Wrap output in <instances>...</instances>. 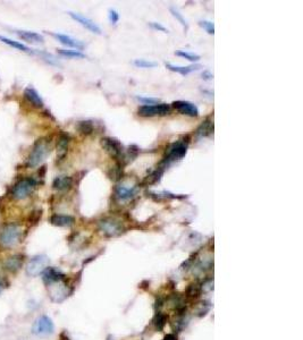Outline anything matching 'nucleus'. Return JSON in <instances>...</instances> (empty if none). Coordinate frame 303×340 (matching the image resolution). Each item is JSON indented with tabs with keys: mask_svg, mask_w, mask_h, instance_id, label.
Masks as SVG:
<instances>
[{
	"mask_svg": "<svg viewBox=\"0 0 303 340\" xmlns=\"http://www.w3.org/2000/svg\"><path fill=\"white\" fill-rule=\"evenodd\" d=\"M22 238V228L17 224L2 225L0 227V246L2 248H13L21 242Z\"/></svg>",
	"mask_w": 303,
	"mask_h": 340,
	"instance_id": "obj_1",
	"label": "nucleus"
},
{
	"mask_svg": "<svg viewBox=\"0 0 303 340\" xmlns=\"http://www.w3.org/2000/svg\"><path fill=\"white\" fill-rule=\"evenodd\" d=\"M200 292H201V287L200 286H198L197 284L190 285V287L187 289V296L192 298L198 297V296L200 295Z\"/></svg>",
	"mask_w": 303,
	"mask_h": 340,
	"instance_id": "obj_31",
	"label": "nucleus"
},
{
	"mask_svg": "<svg viewBox=\"0 0 303 340\" xmlns=\"http://www.w3.org/2000/svg\"><path fill=\"white\" fill-rule=\"evenodd\" d=\"M137 187L135 185H117L115 188V196L119 202H127L135 197Z\"/></svg>",
	"mask_w": 303,
	"mask_h": 340,
	"instance_id": "obj_10",
	"label": "nucleus"
},
{
	"mask_svg": "<svg viewBox=\"0 0 303 340\" xmlns=\"http://www.w3.org/2000/svg\"><path fill=\"white\" fill-rule=\"evenodd\" d=\"M173 107L178 111V113H182V115L190 116V117L199 116L198 107L195 106L194 103L190 102V101H183V100L174 101Z\"/></svg>",
	"mask_w": 303,
	"mask_h": 340,
	"instance_id": "obj_12",
	"label": "nucleus"
},
{
	"mask_svg": "<svg viewBox=\"0 0 303 340\" xmlns=\"http://www.w3.org/2000/svg\"><path fill=\"white\" fill-rule=\"evenodd\" d=\"M0 41L6 43V45L13 47V48L21 50V51H23V52H28V53H32L33 52V50L30 49L29 47L22 45V43H19L18 41H14V40H12V39L5 38V36L0 35Z\"/></svg>",
	"mask_w": 303,
	"mask_h": 340,
	"instance_id": "obj_24",
	"label": "nucleus"
},
{
	"mask_svg": "<svg viewBox=\"0 0 303 340\" xmlns=\"http://www.w3.org/2000/svg\"><path fill=\"white\" fill-rule=\"evenodd\" d=\"M64 278H65V275H64L60 270H58L57 268L47 267L45 269V271L42 272L43 282H45L47 286L55 284V282H58V281H63Z\"/></svg>",
	"mask_w": 303,
	"mask_h": 340,
	"instance_id": "obj_13",
	"label": "nucleus"
},
{
	"mask_svg": "<svg viewBox=\"0 0 303 340\" xmlns=\"http://www.w3.org/2000/svg\"><path fill=\"white\" fill-rule=\"evenodd\" d=\"M170 106L167 103H157L151 106H141L139 108V115L142 117H153V116H165L169 113Z\"/></svg>",
	"mask_w": 303,
	"mask_h": 340,
	"instance_id": "obj_7",
	"label": "nucleus"
},
{
	"mask_svg": "<svg viewBox=\"0 0 303 340\" xmlns=\"http://www.w3.org/2000/svg\"><path fill=\"white\" fill-rule=\"evenodd\" d=\"M166 68L171 70V72L178 73L181 74V75L185 76L187 75V74L197 72V70L202 68V66L199 65V64H193V65H190V66H176V65H173V64L166 63Z\"/></svg>",
	"mask_w": 303,
	"mask_h": 340,
	"instance_id": "obj_17",
	"label": "nucleus"
},
{
	"mask_svg": "<svg viewBox=\"0 0 303 340\" xmlns=\"http://www.w3.org/2000/svg\"><path fill=\"white\" fill-rule=\"evenodd\" d=\"M134 65L137 68H154V67L158 66V63L147 59H135L134 60Z\"/></svg>",
	"mask_w": 303,
	"mask_h": 340,
	"instance_id": "obj_26",
	"label": "nucleus"
},
{
	"mask_svg": "<svg viewBox=\"0 0 303 340\" xmlns=\"http://www.w3.org/2000/svg\"><path fill=\"white\" fill-rule=\"evenodd\" d=\"M213 74H210L209 72H206L204 74H202V79L204 80H213Z\"/></svg>",
	"mask_w": 303,
	"mask_h": 340,
	"instance_id": "obj_37",
	"label": "nucleus"
},
{
	"mask_svg": "<svg viewBox=\"0 0 303 340\" xmlns=\"http://www.w3.org/2000/svg\"><path fill=\"white\" fill-rule=\"evenodd\" d=\"M213 132H214V123L211 122L209 118H208V119L204 120V122L202 123L200 126L198 127L195 134H197L198 137H200L201 139V137H207V136L211 135Z\"/></svg>",
	"mask_w": 303,
	"mask_h": 340,
	"instance_id": "obj_23",
	"label": "nucleus"
},
{
	"mask_svg": "<svg viewBox=\"0 0 303 340\" xmlns=\"http://www.w3.org/2000/svg\"><path fill=\"white\" fill-rule=\"evenodd\" d=\"M149 25L152 28L153 30H156V31H159V32H164V33H168V29L167 28H165L164 25H161L160 23H157V22H150L149 23Z\"/></svg>",
	"mask_w": 303,
	"mask_h": 340,
	"instance_id": "obj_36",
	"label": "nucleus"
},
{
	"mask_svg": "<svg viewBox=\"0 0 303 340\" xmlns=\"http://www.w3.org/2000/svg\"><path fill=\"white\" fill-rule=\"evenodd\" d=\"M36 185H38V181L33 178H21L12 188V197L17 201L24 200L33 193Z\"/></svg>",
	"mask_w": 303,
	"mask_h": 340,
	"instance_id": "obj_3",
	"label": "nucleus"
},
{
	"mask_svg": "<svg viewBox=\"0 0 303 340\" xmlns=\"http://www.w3.org/2000/svg\"><path fill=\"white\" fill-rule=\"evenodd\" d=\"M68 144H69V136L66 134H62L59 136L58 142H57V158L59 160H63L65 158L67 150H68Z\"/></svg>",
	"mask_w": 303,
	"mask_h": 340,
	"instance_id": "obj_21",
	"label": "nucleus"
},
{
	"mask_svg": "<svg viewBox=\"0 0 303 340\" xmlns=\"http://www.w3.org/2000/svg\"><path fill=\"white\" fill-rule=\"evenodd\" d=\"M99 228L107 237H116L123 233V226L115 219L107 218L99 222Z\"/></svg>",
	"mask_w": 303,
	"mask_h": 340,
	"instance_id": "obj_6",
	"label": "nucleus"
},
{
	"mask_svg": "<svg viewBox=\"0 0 303 340\" xmlns=\"http://www.w3.org/2000/svg\"><path fill=\"white\" fill-rule=\"evenodd\" d=\"M50 287V296H51L52 301L55 302H62L66 298V296L68 295L67 292V289L65 287V285L62 284V281L55 282V284L49 285Z\"/></svg>",
	"mask_w": 303,
	"mask_h": 340,
	"instance_id": "obj_16",
	"label": "nucleus"
},
{
	"mask_svg": "<svg viewBox=\"0 0 303 340\" xmlns=\"http://www.w3.org/2000/svg\"><path fill=\"white\" fill-rule=\"evenodd\" d=\"M24 97L26 101L31 104V106L35 108H42L43 107V100L42 97L39 96V93L33 89V87H28L24 91Z\"/></svg>",
	"mask_w": 303,
	"mask_h": 340,
	"instance_id": "obj_19",
	"label": "nucleus"
},
{
	"mask_svg": "<svg viewBox=\"0 0 303 340\" xmlns=\"http://www.w3.org/2000/svg\"><path fill=\"white\" fill-rule=\"evenodd\" d=\"M187 147H188V141L180 140L176 141V142L171 143L169 146L167 147L166 151V157H165V160L163 161V164H166L173 162L175 160H180L183 158L187 152Z\"/></svg>",
	"mask_w": 303,
	"mask_h": 340,
	"instance_id": "obj_4",
	"label": "nucleus"
},
{
	"mask_svg": "<svg viewBox=\"0 0 303 340\" xmlns=\"http://www.w3.org/2000/svg\"><path fill=\"white\" fill-rule=\"evenodd\" d=\"M58 52L62 56L68 57V58H85V55L83 52L77 51V50H65V49H59Z\"/></svg>",
	"mask_w": 303,
	"mask_h": 340,
	"instance_id": "obj_28",
	"label": "nucleus"
},
{
	"mask_svg": "<svg viewBox=\"0 0 303 340\" xmlns=\"http://www.w3.org/2000/svg\"><path fill=\"white\" fill-rule=\"evenodd\" d=\"M50 149L51 147H50V141H48V139L42 137L36 141L26 160V166L29 168L39 167L50 154Z\"/></svg>",
	"mask_w": 303,
	"mask_h": 340,
	"instance_id": "obj_2",
	"label": "nucleus"
},
{
	"mask_svg": "<svg viewBox=\"0 0 303 340\" xmlns=\"http://www.w3.org/2000/svg\"><path fill=\"white\" fill-rule=\"evenodd\" d=\"M164 340H177V338H176V336H174V335H167L164 338Z\"/></svg>",
	"mask_w": 303,
	"mask_h": 340,
	"instance_id": "obj_39",
	"label": "nucleus"
},
{
	"mask_svg": "<svg viewBox=\"0 0 303 340\" xmlns=\"http://www.w3.org/2000/svg\"><path fill=\"white\" fill-rule=\"evenodd\" d=\"M24 257L22 254H15L7 258L4 262V267L9 272H17L23 267Z\"/></svg>",
	"mask_w": 303,
	"mask_h": 340,
	"instance_id": "obj_15",
	"label": "nucleus"
},
{
	"mask_svg": "<svg viewBox=\"0 0 303 340\" xmlns=\"http://www.w3.org/2000/svg\"><path fill=\"white\" fill-rule=\"evenodd\" d=\"M68 14H69L70 17L74 19V21H76L77 23H79V24L82 25L83 28L89 30L90 32L94 33V34H101V33H102L100 26L98 25L97 23H94L92 19H90L89 17H85V16L82 15V14H79V13L69 12Z\"/></svg>",
	"mask_w": 303,
	"mask_h": 340,
	"instance_id": "obj_11",
	"label": "nucleus"
},
{
	"mask_svg": "<svg viewBox=\"0 0 303 340\" xmlns=\"http://www.w3.org/2000/svg\"><path fill=\"white\" fill-rule=\"evenodd\" d=\"M175 55L180 56V57H183V58H185L186 60H188V62H192V63L199 62V60H200V58H201V57L199 56V55H197V53L187 52V51H184V50H180V51H176V52H175Z\"/></svg>",
	"mask_w": 303,
	"mask_h": 340,
	"instance_id": "obj_27",
	"label": "nucleus"
},
{
	"mask_svg": "<svg viewBox=\"0 0 303 340\" xmlns=\"http://www.w3.org/2000/svg\"><path fill=\"white\" fill-rule=\"evenodd\" d=\"M51 225L57 226V227H70L75 222V219L72 215L67 214H53L50 218Z\"/></svg>",
	"mask_w": 303,
	"mask_h": 340,
	"instance_id": "obj_18",
	"label": "nucleus"
},
{
	"mask_svg": "<svg viewBox=\"0 0 303 340\" xmlns=\"http://www.w3.org/2000/svg\"><path fill=\"white\" fill-rule=\"evenodd\" d=\"M169 11H170V13H171V15H173V16H174V17H175V18H176V19H177V21L181 23V24H182V26H183V28H184L185 30H187V29H188V23H187V21H186V19H185V18H184V16H183V15H182V14H181V13H180V12H178V11H177V9H176V8H175V7H170V8H169Z\"/></svg>",
	"mask_w": 303,
	"mask_h": 340,
	"instance_id": "obj_29",
	"label": "nucleus"
},
{
	"mask_svg": "<svg viewBox=\"0 0 303 340\" xmlns=\"http://www.w3.org/2000/svg\"><path fill=\"white\" fill-rule=\"evenodd\" d=\"M50 35H52L53 38H56L60 43H62V45L69 47V48L76 49L77 51L84 49V47H85V45H84L82 41H80V40H77V39H74V38H72V36H69L67 34H60V33H50Z\"/></svg>",
	"mask_w": 303,
	"mask_h": 340,
	"instance_id": "obj_14",
	"label": "nucleus"
},
{
	"mask_svg": "<svg viewBox=\"0 0 303 340\" xmlns=\"http://www.w3.org/2000/svg\"><path fill=\"white\" fill-rule=\"evenodd\" d=\"M53 330H55V325H53L52 320L47 315L40 316L32 326V332L41 337L52 335Z\"/></svg>",
	"mask_w": 303,
	"mask_h": 340,
	"instance_id": "obj_5",
	"label": "nucleus"
},
{
	"mask_svg": "<svg viewBox=\"0 0 303 340\" xmlns=\"http://www.w3.org/2000/svg\"><path fill=\"white\" fill-rule=\"evenodd\" d=\"M17 35L24 41H28L30 43H42L45 41L43 36L36 32L32 31H17Z\"/></svg>",
	"mask_w": 303,
	"mask_h": 340,
	"instance_id": "obj_22",
	"label": "nucleus"
},
{
	"mask_svg": "<svg viewBox=\"0 0 303 340\" xmlns=\"http://www.w3.org/2000/svg\"><path fill=\"white\" fill-rule=\"evenodd\" d=\"M101 146L110 157L118 159L123 156V146L118 140L113 139V137H103L101 139Z\"/></svg>",
	"mask_w": 303,
	"mask_h": 340,
	"instance_id": "obj_8",
	"label": "nucleus"
},
{
	"mask_svg": "<svg viewBox=\"0 0 303 340\" xmlns=\"http://www.w3.org/2000/svg\"><path fill=\"white\" fill-rule=\"evenodd\" d=\"M153 324L156 325L158 330H163L165 324H166V316L161 314V313H157V315L153 319Z\"/></svg>",
	"mask_w": 303,
	"mask_h": 340,
	"instance_id": "obj_30",
	"label": "nucleus"
},
{
	"mask_svg": "<svg viewBox=\"0 0 303 340\" xmlns=\"http://www.w3.org/2000/svg\"><path fill=\"white\" fill-rule=\"evenodd\" d=\"M214 289V280L213 279H208V280H206L202 284L201 286V291H213Z\"/></svg>",
	"mask_w": 303,
	"mask_h": 340,
	"instance_id": "obj_35",
	"label": "nucleus"
},
{
	"mask_svg": "<svg viewBox=\"0 0 303 340\" xmlns=\"http://www.w3.org/2000/svg\"><path fill=\"white\" fill-rule=\"evenodd\" d=\"M47 264H48V258L45 257V255H36V257L32 258L29 261L26 272H28L29 275L35 277V275L42 274L45 271Z\"/></svg>",
	"mask_w": 303,
	"mask_h": 340,
	"instance_id": "obj_9",
	"label": "nucleus"
},
{
	"mask_svg": "<svg viewBox=\"0 0 303 340\" xmlns=\"http://www.w3.org/2000/svg\"><path fill=\"white\" fill-rule=\"evenodd\" d=\"M76 129L83 135H90V134L93 133V124L90 120H82V122H79V124H77Z\"/></svg>",
	"mask_w": 303,
	"mask_h": 340,
	"instance_id": "obj_25",
	"label": "nucleus"
},
{
	"mask_svg": "<svg viewBox=\"0 0 303 340\" xmlns=\"http://www.w3.org/2000/svg\"><path fill=\"white\" fill-rule=\"evenodd\" d=\"M136 99L144 103V106H151V104H157L158 99L154 97H136Z\"/></svg>",
	"mask_w": 303,
	"mask_h": 340,
	"instance_id": "obj_33",
	"label": "nucleus"
},
{
	"mask_svg": "<svg viewBox=\"0 0 303 340\" xmlns=\"http://www.w3.org/2000/svg\"><path fill=\"white\" fill-rule=\"evenodd\" d=\"M199 25H200L202 29L206 30V31L209 33V34H215V25H214L213 22L200 21L199 22Z\"/></svg>",
	"mask_w": 303,
	"mask_h": 340,
	"instance_id": "obj_32",
	"label": "nucleus"
},
{
	"mask_svg": "<svg viewBox=\"0 0 303 340\" xmlns=\"http://www.w3.org/2000/svg\"><path fill=\"white\" fill-rule=\"evenodd\" d=\"M73 185V180L69 176H58L52 181V188L58 192L68 191Z\"/></svg>",
	"mask_w": 303,
	"mask_h": 340,
	"instance_id": "obj_20",
	"label": "nucleus"
},
{
	"mask_svg": "<svg viewBox=\"0 0 303 340\" xmlns=\"http://www.w3.org/2000/svg\"><path fill=\"white\" fill-rule=\"evenodd\" d=\"M5 288V285H4V282H2L1 280H0V292L2 291V289Z\"/></svg>",
	"mask_w": 303,
	"mask_h": 340,
	"instance_id": "obj_40",
	"label": "nucleus"
},
{
	"mask_svg": "<svg viewBox=\"0 0 303 340\" xmlns=\"http://www.w3.org/2000/svg\"><path fill=\"white\" fill-rule=\"evenodd\" d=\"M108 17L112 24H116V23L119 21V14L115 11V9H109Z\"/></svg>",
	"mask_w": 303,
	"mask_h": 340,
	"instance_id": "obj_34",
	"label": "nucleus"
},
{
	"mask_svg": "<svg viewBox=\"0 0 303 340\" xmlns=\"http://www.w3.org/2000/svg\"><path fill=\"white\" fill-rule=\"evenodd\" d=\"M59 340H70V338L68 336L66 335L65 332H63V333H60V336H59Z\"/></svg>",
	"mask_w": 303,
	"mask_h": 340,
	"instance_id": "obj_38",
	"label": "nucleus"
}]
</instances>
